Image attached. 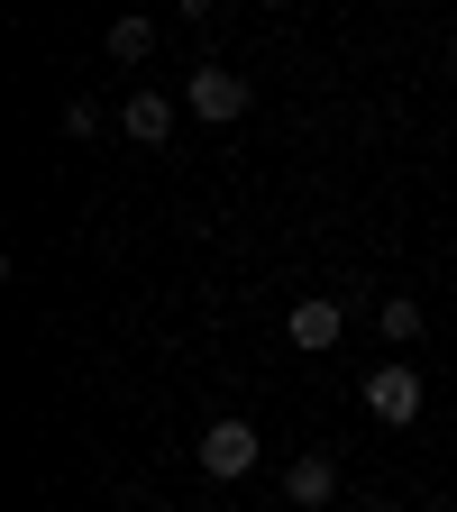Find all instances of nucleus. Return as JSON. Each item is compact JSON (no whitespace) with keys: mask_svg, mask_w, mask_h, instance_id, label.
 Masks as SVG:
<instances>
[{"mask_svg":"<svg viewBox=\"0 0 457 512\" xmlns=\"http://www.w3.org/2000/svg\"><path fill=\"white\" fill-rule=\"evenodd\" d=\"M183 110H192V119H211V128L247 119V74H229V64H192V83H183Z\"/></svg>","mask_w":457,"mask_h":512,"instance_id":"nucleus-1","label":"nucleus"},{"mask_svg":"<svg viewBox=\"0 0 457 512\" xmlns=\"http://www.w3.org/2000/svg\"><path fill=\"white\" fill-rule=\"evenodd\" d=\"M156 512H174V503H156Z\"/></svg>","mask_w":457,"mask_h":512,"instance_id":"nucleus-9","label":"nucleus"},{"mask_svg":"<svg viewBox=\"0 0 457 512\" xmlns=\"http://www.w3.org/2000/svg\"><path fill=\"white\" fill-rule=\"evenodd\" d=\"M101 46H110V64H138V55L156 46V28H147V19H110V37H101Z\"/></svg>","mask_w":457,"mask_h":512,"instance_id":"nucleus-7","label":"nucleus"},{"mask_svg":"<svg viewBox=\"0 0 457 512\" xmlns=\"http://www.w3.org/2000/svg\"><path fill=\"white\" fill-rule=\"evenodd\" d=\"M375 320H384V339H421V302H412V293H384Z\"/></svg>","mask_w":457,"mask_h":512,"instance_id":"nucleus-8","label":"nucleus"},{"mask_svg":"<svg viewBox=\"0 0 457 512\" xmlns=\"http://www.w3.org/2000/svg\"><path fill=\"white\" fill-rule=\"evenodd\" d=\"M366 412L394 421V430L421 421V366H375V375H366Z\"/></svg>","mask_w":457,"mask_h":512,"instance_id":"nucleus-3","label":"nucleus"},{"mask_svg":"<svg viewBox=\"0 0 457 512\" xmlns=\"http://www.w3.org/2000/svg\"><path fill=\"white\" fill-rule=\"evenodd\" d=\"M247 467H256V421H211V430H202V476L238 485Z\"/></svg>","mask_w":457,"mask_h":512,"instance_id":"nucleus-2","label":"nucleus"},{"mask_svg":"<svg viewBox=\"0 0 457 512\" xmlns=\"http://www.w3.org/2000/svg\"><path fill=\"white\" fill-rule=\"evenodd\" d=\"M339 494V467L330 458H293L284 467V503H302V512H320V503H330Z\"/></svg>","mask_w":457,"mask_h":512,"instance_id":"nucleus-5","label":"nucleus"},{"mask_svg":"<svg viewBox=\"0 0 457 512\" xmlns=\"http://www.w3.org/2000/svg\"><path fill=\"white\" fill-rule=\"evenodd\" d=\"M119 128H128V138H138V147H165V128H174V101H165V92H128Z\"/></svg>","mask_w":457,"mask_h":512,"instance_id":"nucleus-6","label":"nucleus"},{"mask_svg":"<svg viewBox=\"0 0 457 512\" xmlns=\"http://www.w3.org/2000/svg\"><path fill=\"white\" fill-rule=\"evenodd\" d=\"M339 330H348V311H339L330 293L293 302V320H284V339H293V348H339Z\"/></svg>","mask_w":457,"mask_h":512,"instance_id":"nucleus-4","label":"nucleus"}]
</instances>
